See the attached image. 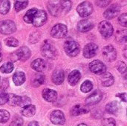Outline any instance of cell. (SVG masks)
Masks as SVG:
<instances>
[{"mask_svg":"<svg viewBox=\"0 0 127 126\" xmlns=\"http://www.w3.org/2000/svg\"><path fill=\"white\" fill-rule=\"evenodd\" d=\"M64 50L68 56L74 57L80 53V47L77 42L74 40H68L64 44Z\"/></svg>","mask_w":127,"mask_h":126,"instance_id":"6da1fadb","label":"cell"},{"mask_svg":"<svg viewBox=\"0 0 127 126\" xmlns=\"http://www.w3.org/2000/svg\"><path fill=\"white\" fill-rule=\"evenodd\" d=\"M41 53L42 56L54 59L57 56V50L55 47L48 41H45L41 47Z\"/></svg>","mask_w":127,"mask_h":126,"instance_id":"7a4b0ae2","label":"cell"},{"mask_svg":"<svg viewBox=\"0 0 127 126\" xmlns=\"http://www.w3.org/2000/svg\"><path fill=\"white\" fill-rule=\"evenodd\" d=\"M98 30L104 39H109L114 32L112 25L106 21H103L98 25Z\"/></svg>","mask_w":127,"mask_h":126,"instance_id":"3957f363","label":"cell"},{"mask_svg":"<svg viewBox=\"0 0 127 126\" xmlns=\"http://www.w3.org/2000/svg\"><path fill=\"white\" fill-rule=\"evenodd\" d=\"M16 30L15 23L11 20H4L0 22V33L9 35L14 33Z\"/></svg>","mask_w":127,"mask_h":126,"instance_id":"277c9868","label":"cell"},{"mask_svg":"<svg viewBox=\"0 0 127 126\" xmlns=\"http://www.w3.org/2000/svg\"><path fill=\"white\" fill-rule=\"evenodd\" d=\"M68 33L67 27L63 24H57L54 25L51 31V35L52 37L56 39L64 38Z\"/></svg>","mask_w":127,"mask_h":126,"instance_id":"5b68a950","label":"cell"},{"mask_svg":"<svg viewBox=\"0 0 127 126\" xmlns=\"http://www.w3.org/2000/svg\"><path fill=\"white\" fill-rule=\"evenodd\" d=\"M77 11L81 17H87L93 11L92 4L89 1H83L77 6Z\"/></svg>","mask_w":127,"mask_h":126,"instance_id":"8992f818","label":"cell"},{"mask_svg":"<svg viewBox=\"0 0 127 126\" xmlns=\"http://www.w3.org/2000/svg\"><path fill=\"white\" fill-rule=\"evenodd\" d=\"M89 69L95 74L102 75L106 73V67L101 61L94 60L89 64Z\"/></svg>","mask_w":127,"mask_h":126,"instance_id":"52a82bcc","label":"cell"},{"mask_svg":"<svg viewBox=\"0 0 127 126\" xmlns=\"http://www.w3.org/2000/svg\"><path fill=\"white\" fill-rule=\"evenodd\" d=\"M103 56L106 61L113 62L117 58V51L112 45H107L103 48Z\"/></svg>","mask_w":127,"mask_h":126,"instance_id":"ba28073f","label":"cell"},{"mask_svg":"<svg viewBox=\"0 0 127 126\" xmlns=\"http://www.w3.org/2000/svg\"><path fill=\"white\" fill-rule=\"evenodd\" d=\"M47 20V14L45 10H37L33 19V25L35 27H40L43 25Z\"/></svg>","mask_w":127,"mask_h":126,"instance_id":"9c48e42d","label":"cell"},{"mask_svg":"<svg viewBox=\"0 0 127 126\" xmlns=\"http://www.w3.org/2000/svg\"><path fill=\"white\" fill-rule=\"evenodd\" d=\"M102 98H103V93L100 90H96L86 98L85 102L86 105H94L100 102Z\"/></svg>","mask_w":127,"mask_h":126,"instance_id":"30bf717a","label":"cell"},{"mask_svg":"<svg viewBox=\"0 0 127 126\" xmlns=\"http://www.w3.org/2000/svg\"><path fill=\"white\" fill-rule=\"evenodd\" d=\"M50 120L51 123L54 125H63L65 122L64 114L60 110L54 111L51 114Z\"/></svg>","mask_w":127,"mask_h":126,"instance_id":"8fae6325","label":"cell"},{"mask_svg":"<svg viewBox=\"0 0 127 126\" xmlns=\"http://www.w3.org/2000/svg\"><path fill=\"white\" fill-rule=\"evenodd\" d=\"M98 47L95 43H89L83 48V56L87 59L94 57L97 53Z\"/></svg>","mask_w":127,"mask_h":126,"instance_id":"7c38bea8","label":"cell"},{"mask_svg":"<svg viewBox=\"0 0 127 126\" xmlns=\"http://www.w3.org/2000/svg\"><path fill=\"white\" fill-rule=\"evenodd\" d=\"M15 53V55L17 58V60H21V61H26L28 60L31 54V50L26 47V46H22L19 49H18Z\"/></svg>","mask_w":127,"mask_h":126,"instance_id":"4fadbf2b","label":"cell"},{"mask_svg":"<svg viewBox=\"0 0 127 126\" xmlns=\"http://www.w3.org/2000/svg\"><path fill=\"white\" fill-rule=\"evenodd\" d=\"M120 10L121 8L118 4H113L105 10V12L103 13V16L107 19H112L116 17L120 13Z\"/></svg>","mask_w":127,"mask_h":126,"instance_id":"5bb4252c","label":"cell"},{"mask_svg":"<svg viewBox=\"0 0 127 126\" xmlns=\"http://www.w3.org/2000/svg\"><path fill=\"white\" fill-rule=\"evenodd\" d=\"M42 97L48 102H54L57 99V93L52 89L45 88L42 91Z\"/></svg>","mask_w":127,"mask_h":126,"instance_id":"9a60e30c","label":"cell"},{"mask_svg":"<svg viewBox=\"0 0 127 126\" xmlns=\"http://www.w3.org/2000/svg\"><path fill=\"white\" fill-rule=\"evenodd\" d=\"M94 25L89 19H83L80 21L77 24V30L81 33H86L92 30Z\"/></svg>","mask_w":127,"mask_h":126,"instance_id":"2e32d148","label":"cell"},{"mask_svg":"<svg viewBox=\"0 0 127 126\" xmlns=\"http://www.w3.org/2000/svg\"><path fill=\"white\" fill-rule=\"evenodd\" d=\"M65 79V74H64V71L60 69V68H57L56 69L53 74H52V81L55 85H61Z\"/></svg>","mask_w":127,"mask_h":126,"instance_id":"e0dca14e","label":"cell"},{"mask_svg":"<svg viewBox=\"0 0 127 126\" xmlns=\"http://www.w3.org/2000/svg\"><path fill=\"white\" fill-rule=\"evenodd\" d=\"M80 78H81L80 72L77 70H74L69 74L68 76V82L71 86H74L78 83Z\"/></svg>","mask_w":127,"mask_h":126,"instance_id":"ac0fdd59","label":"cell"},{"mask_svg":"<svg viewBox=\"0 0 127 126\" xmlns=\"http://www.w3.org/2000/svg\"><path fill=\"white\" fill-rule=\"evenodd\" d=\"M100 81H101L102 85H103L104 87H109L114 84L115 79L112 74L104 73L103 74H102L100 77Z\"/></svg>","mask_w":127,"mask_h":126,"instance_id":"d6986e66","label":"cell"},{"mask_svg":"<svg viewBox=\"0 0 127 126\" xmlns=\"http://www.w3.org/2000/svg\"><path fill=\"white\" fill-rule=\"evenodd\" d=\"M60 3V1H59ZM48 9L50 13L53 16H58L60 13H62V10L60 4H55L54 1H49L48 4Z\"/></svg>","mask_w":127,"mask_h":126,"instance_id":"ffe728a7","label":"cell"},{"mask_svg":"<svg viewBox=\"0 0 127 126\" xmlns=\"http://www.w3.org/2000/svg\"><path fill=\"white\" fill-rule=\"evenodd\" d=\"M88 112H89V109L86 106H83L82 105H76L71 110V116H74V117L87 114Z\"/></svg>","mask_w":127,"mask_h":126,"instance_id":"44dd1931","label":"cell"},{"mask_svg":"<svg viewBox=\"0 0 127 126\" xmlns=\"http://www.w3.org/2000/svg\"><path fill=\"white\" fill-rule=\"evenodd\" d=\"M31 68L38 71V72H41V71H43L45 68H46V64L45 62V61L42 59H36L35 60H33L31 65Z\"/></svg>","mask_w":127,"mask_h":126,"instance_id":"7402d4cb","label":"cell"},{"mask_svg":"<svg viewBox=\"0 0 127 126\" xmlns=\"http://www.w3.org/2000/svg\"><path fill=\"white\" fill-rule=\"evenodd\" d=\"M120 105L118 102L116 101H113V102H109V104L106 105V111L108 114H117L119 111H120Z\"/></svg>","mask_w":127,"mask_h":126,"instance_id":"603a6c76","label":"cell"},{"mask_svg":"<svg viewBox=\"0 0 127 126\" xmlns=\"http://www.w3.org/2000/svg\"><path fill=\"white\" fill-rule=\"evenodd\" d=\"M13 81L16 86L22 85L25 81V74L22 71H16L13 76Z\"/></svg>","mask_w":127,"mask_h":126,"instance_id":"cb8c5ba5","label":"cell"},{"mask_svg":"<svg viewBox=\"0 0 127 126\" xmlns=\"http://www.w3.org/2000/svg\"><path fill=\"white\" fill-rule=\"evenodd\" d=\"M36 113V108L33 105L25 106L22 109V114L26 117H32Z\"/></svg>","mask_w":127,"mask_h":126,"instance_id":"d4e9b609","label":"cell"},{"mask_svg":"<svg viewBox=\"0 0 127 126\" xmlns=\"http://www.w3.org/2000/svg\"><path fill=\"white\" fill-rule=\"evenodd\" d=\"M22 97L14 95V94H8L7 103L11 106H17L21 103Z\"/></svg>","mask_w":127,"mask_h":126,"instance_id":"484cf974","label":"cell"},{"mask_svg":"<svg viewBox=\"0 0 127 126\" xmlns=\"http://www.w3.org/2000/svg\"><path fill=\"white\" fill-rule=\"evenodd\" d=\"M37 11V9L36 8H32V9H30L28 10L26 13L25 14L24 16V21L26 22V23H28V24H31L33 22V17L36 14Z\"/></svg>","mask_w":127,"mask_h":126,"instance_id":"4316f807","label":"cell"},{"mask_svg":"<svg viewBox=\"0 0 127 126\" xmlns=\"http://www.w3.org/2000/svg\"><path fill=\"white\" fill-rule=\"evenodd\" d=\"M45 77L42 74H36L32 79V85L33 87L36 88L45 83Z\"/></svg>","mask_w":127,"mask_h":126,"instance_id":"83f0119b","label":"cell"},{"mask_svg":"<svg viewBox=\"0 0 127 126\" xmlns=\"http://www.w3.org/2000/svg\"><path fill=\"white\" fill-rule=\"evenodd\" d=\"M10 1L7 0H4L0 1V13L1 14H7L10 10Z\"/></svg>","mask_w":127,"mask_h":126,"instance_id":"f1b7e54d","label":"cell"},{"mask_svg":"<svg viewBox=\"0 0 127 126\" xmlns=\"http://www.w3.org/2000/svg\"><path fill=\"white\" fill-rule=\"evenodd\" d=\"M116 40L119 42H126L127 39V30H121L116 33Z\"/></svg>","mask_w":127,"mask_h":126,"instance_id":"f546056e","label":"cell"},{"mask_svg":"<svg viewBox=\"0 0 127 126\" xmlns=\"http://www.w3.org/2000/svg\"><path fill=\"white\" fill-rule=\"evenodd\" d=\"M14 66L12 62H6L0 68V71L3 74H10L13 71Z\"/></svg>","mask_w":127,"mask_h":126,"instance_id":"4dcf8cb0","label":"cell"},{"mask_svg":"<svg viewBox=\"0 0 127 126\" xmlns=\"http://www.w3.org/2000/svg\"><path fill=\"white\" fill-rule=\"evenodd\" d=\"M92 88H93V84L90 80H86L85 82H83L80 87V90L83 93H88L91 91Z\"/></svg>","mask_w":127,"mask_h":126,"instance_id":"1f68e13d","label":"cell"},{"mask_svg":"<svg viewBox=\"0 0 127 126\" xmlns=\"http://www.w3.org/2000/svg\"><path fill=\"white\" fill-rule=\"evenodd\" d=\"M60 4L61 7L62 13L64 12L65 13L69 12L71 8V1H60Z\"/></svg>","mask_w":127,"mask_h":126,"instance_id":"d6a6232c","label":"cell"},{"mask_svg":"<svg viewBox=\"0 0 127 126\" xmlns=\"http://www.w3.org/2000/svg\"><path fill=\"white\" fill-rule=\"evenodd\" d=\"M28 1H16L14 4V8L16 12H19L23 9H25L28 6Z\"/></svg>","mask_w":127,"mask_h":126,"instance_id":"836d02e7","label":"cell"},{"mask_svg":"<svg viewBox=\"0 0 127 126\" xmlns=\"http://www.w3.org/2000/svg\"><path fill=\"white\" fill-rule=\"evenodd\" d=\"M10 119V113L6 110H0V123H5Z\"/></svg>","mask_w":127,"mask_h":126,"instance_id":"e575fe53","label":"cell"},{"mask_svg":"<svg viewBox=\"0 0 127 126\" xmlns=\"http://www.w3.org/2000/svg\"><path fill=\"white\" fill-rule=\"evenodd\" d=\"M5 44L10 47H17L19 45V41L14 37H9L5 39Z\"/></svg>","mask_w":127,"mask_h":126,"instance_id":"d590c367","label":"cell"},{"mask_svg":"<svg viewBox=\"0 0 127 126\" xmlns=\"http://www.w3.org/2000/svg\"><path fill=\"white\" fill-rule=\"evenodd\" d=\"M23 125V120L22 117H19V116H16L13 121L11 122L10 126H22Z\"/></svg>","mask_w":127,"mask_h":126,"instance_id":"8d00e7d4","label":"cell"},{"mask_svg":"<svg viewBox=\"0 0 127 126\" xmlns=\"http://www.w3.org/2000/svg\"><path fill=\"white\" fill-rule=\"evenodd\" d=\"M102 126H116V122L113 118H106L102 121Z\"/></svg>","mask_w":127,"mask_h":126,"instance_id":"74e56055","label":"cell"},{"mask_svg":"<svg viewBox=\"0 0 127 126\" xmlns=\"http://www.w3.org/2000/svg\"><path fill=\"white\" fill-rule=\"evenodd\" d=\"M8 94L3 91H0V105H3L7 102Z\"/></svg>","mask_w":127,"mask_h":126,"instance_id":"f35d334b","label":"cell"},{"mask_svg":"<svg viewBox=\"0 0 127 126\" xmlns=\"http://www.w3.org/2000/svg\"><path fill=\"white\" fill-rule=\"evenodd\" d=\"M118 22L120 23V25H121L124 27H127V13H123L121 14L119 18H118Z\"/></svg>","mask_w":127,"mask_h":126,"instance_id":"ab89813d","label":"cell"},{"mask_svg":"<svg viewBox=\"0 0 127 126\" xmlns=\"http://www.w3.org/2000/svg\"><path fill=\"white\" fill-rule=\"evenodd\" d=\"M117 68L120 73L124 74L127 71V65L124 62H119L117 65Z\"/></svg>","mask_w":127,"mask_h":126,"instance_id":"60d3db41","label":"cell"},{"mask_svg":"<svg viewBox=\"0 0 127 126\" xmlns=\"http://www.w3.org/2000/svg\"><path fill=\"white\" fill-rule=\"evenodd\" d=\"M31 100L29 97H22V100H21V103L19 105V106L21 107H25V106H27V105H31Z\"/></svg>","mask_w":127,"mask_h":126,"instance_id":"b9f144b4","label":"cell"},{"mask_svg":"<svg viewBox=\"0 0 127 126\" xmlns=\"http://www.w3.org/2000/svg\"><path fill=\"white\" fill-rule=\"evenodd\" d=\"M96 3H97V5L101 7H104L108 6L111 3V1H97Z\"/></svg>","mask_w":127,"mask_h":126,"instance_id":"7bdbcfd3","label":"cell"},{"mask_svg":"<svg viewBox=\"0 0 127 126\" xmlns=\"http://www.w3.org/2000/svg\"><path fill=\"white\" fill-rule=\"evenodd\" d=\"M116 97H119L122 101H124L125 102H127V93H120V94H117Z\"/></svg>","mask_w":127,"mask_h":126,"instance_id":"ee69618b","label":"cell"},{"mask_svg":"<svg viewBox=\"0 0 127 126\" xmlns=\"http://www.w3.org/2000/svg\"><path fill=\"white\" fill-rule=\"evenodd\" d=\"M7 87H8V82H7V81L6 79H4L3 81H2V82H1V88H2L3 90H4Z\"/></svg>","mask_w":127,"mask_h":126,"instance_id":"f6af8a7d","label":"cell"},{"mask_svg":"<svg viewBox=\"0 0 127 126\" xmlns=\"http://www.w3.org/2000/svg\"><path fill=\"white\" fill-rule=\"evenodd\" d=\"M28 126H39V124L36 121H33V122H31Z\"/></svg>","mask_w":127,"mask_h":126,"instance_id":"bcb514c9","label":"cell"},{"mask_svg":"<svg viewBox=\"0 0 127 126\" xmlns=\"http://www.w3.org/2000/svg\"><path fill=\"white\" fill-rule=\"evenodd\" d=\"M77 126H87L86 124H83V123H82V124H80V125H78Z\"/></svg>","mask_w":127,"mask_h":126,"instance_id":"7dc6e473","label":"cell"},{"mask_svg":"<svg viewBox=\"0 0 127 126\" xmlns=\"http://www.w3.org/2000/svg\"><path fill=\"white\" fill-rule=\"evenodd\" d=\"M1 59H2V55H1V53H0V62L1 61Z\"/></svg>","mask_w":127,"mask_h":126,"instance_id":"c3c4849f","label":"cell"},{"mask_svg":"<svg viewBox=\"0 0 127 126\" xmlns=\"http://www.w3.org/2000/svg\"><path fill=\"white\" fill-rule=\"evenodd\" d=\"M1 42H0V50H1Z\"/></svg>","mask_w":127,"mask_h":126,"instance_id":"681fc988","label":"cell"}]
</instances>
